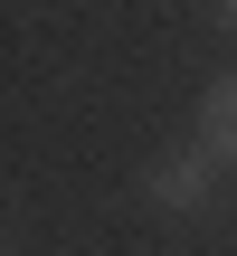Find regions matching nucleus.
Instances as JSON below:
<instances>
[{"mask_svg":"<svg viewBox=\"0 0 237 256\" xmlns=\"http://www.w3.org/2000/svg\"><path fill=\"white\" fill-rule=\"evenodd\" d=\"M209 180H218V162L190 142V152H171V162H152V171H142V200H152V209H200V200H209Z\"/></svg>","mask_w":237,"mask_h":256,"instance_id":"f257e3e1","label":"nucleus"},{"mask_svg":"<svg viewBox=\"0 0 237 256\" xmlns=\"http://www.w3.org/2000/svg\"><path fill=\"white\" fill-rule=\"evenodd\" d=\"M190 133H200V152H209L218 171H237V76H218V86L200 95V124H190Z\"/></svg>","mask_w":237,"mask_h":256,"instance_id":"f03ea898","label":"nucleus"},{"mask_svg":"<svg viewBox=\"0 0 237 256\" xmlns=\"http://www.w3.org/2000/svg\"><path fill=\"white\" fill-rule=\"evenodd\" d=\"M209 19H218V38H237V0H209Z\"/></svg>","mask_w":237,"mask_h":256,"instance_id":"7ed1b4c3","label":"nucleus"}]
</instances>
